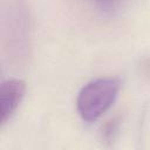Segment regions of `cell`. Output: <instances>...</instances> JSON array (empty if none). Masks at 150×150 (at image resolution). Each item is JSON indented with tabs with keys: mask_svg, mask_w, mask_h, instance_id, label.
<instances>
[{
	"mask_svg": "<svg viewBox=\"0 0 150 150\" xmlns=\"http://www.w3.org/2000/svg\"><path fill=\"white\" fill-rule=\"evenodd\" d=\"M26 91V84L18 79L0 83V125L5 123L21 103Z\"/></svg>",
	"mask_w": 150,
	"mask_h": 150,
	"instance_id": "cell-2",
	"label": "cell"
},
{
	"mask_svg": "<svg viewBox=\"0 0 150 150\" xmlns=\"http://www.w3.org/2000/svg\"><path fill=\"white\" fill-rule=\"evenodd\" d=\"M121 89V81L116 77H100L88 82L79 93L77 111L86 122L98 120L115 102Z\"/></svg>",
	"mask_w": 150,
	"mask_h": 150,
	"instance_id": "cell-1",
	"label": "cell"
}]
</instances>
